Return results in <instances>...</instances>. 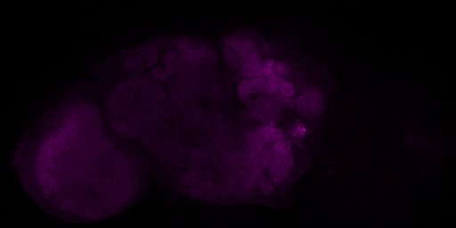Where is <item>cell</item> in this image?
I'll use <instances>...</instances> for the list:
<instances>
[{
  "instance_id": "6da1fadb",
  "label": "cell",
  "mask_w": 456,
  "mask_h": 228,
  "mask_svg": "<svg viewBox=\"0 0 456 228\" xmlns=\"http://www.w3.org/2000/svg\"><path fill=\"white\" fill-rule=\"evenodd\" d=\"M15 159L28 191L62 219L114 216L135 192L130 157L88 99L68 101L44 114L21 139Z\"/></svg>"
}]
</instances>
